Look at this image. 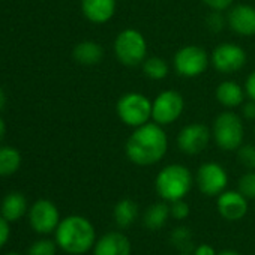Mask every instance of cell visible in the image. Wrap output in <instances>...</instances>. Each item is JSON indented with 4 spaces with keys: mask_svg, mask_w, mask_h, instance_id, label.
<instances>
[{
    "mask_svg": "<svg viewBox=\"0 0 255 255\" xmlns=\"http://www.w3.org/2000/svg\"><path fill=\"white\" fill-rule=\"evenodd\" d=\"M168 150V138L164 128L155 122H147L129 135L125 144V153L132 164L149 167L158 164Z\"/></svg>",
    "mask_w": 255,
    "mask_h": 255,
    "instance_id": "1",
    "label": "cell"
},
{
    "mask_svg": "<svg viewBox=\"0 0 255 255\" xmlns=\"http://www.w3.org/2000/svg\"><path fill=\"white\" fill-rule=\"evenodd\" d=\"M54 233L57 246L71 255L86 254L93 249L96 243L93 224L80 215H71L62 219Z\"/></svg>",
    "mask_w": 255,
    "mask_h": 255,
    "instance_id": "2",
    "label": "cell"
},
{
    "mask_svg": "<svg viewBox=\"0 0 255 255\" xmlns=\"http://www.w3.org/2000/svg\"><path fill=\"white\" fill-rule=\"evenodd\" d=\"M194 185V176L191 170L182 164H170L164 167L155 180V189L158 195L168 203L185 198Z\"/></svg>",
    "mask_w": 255,
    "mask_h": 255,
    "instance_id": "3",
    "label": "cell"
},
{
    "mask_svg": "<svg viewBox=\"0 0 255 255\" xmlns=\"http://www.w3.org/2000/svg\"><path fill=\"white\" fill-rule=\"evenodd\" d=\"M212 137L216 146L225 152H234L243 144L245 128L240 116L233 111H222L213 120Z\"/></svg>",
    "mask_w": 255,
    "mask_h": 255,
    "instance_id": "4",
    "label": "cell"
},
{
    "mask_svg": "<svg viewBox=\"0 0 255 255\" xmlns=\"http://www.w3.org/2000/svg\"><path fill=\"white\" fill-rule=\"evenodd\" d=\"M114 56L125 66H140L147 59V41L137 29H125L114 39Z\"/></svg>",
    "mask_w": 255,
    "mask_h": 255,
    "instance_id": "5",
    "label": "cell"
},
{
    "mask_svg": "<svg viewBox=\"0 0 255 255\" xmlns=\"http://www.w3.org/2000/svg\"><path fill=\"white\" fill-rule=\"evenodd\" d=\"M116 113L126 126L138 128L152 119V101L138 92L125 93L116 104Z\"/></svg>",
    "mask_w": 255,
    "mask_h": 255,
    "instance_id": "6",
    "label": "cell"
},
{
    "mask_svg": "<svg viewBox=\"0 0 255 255\" xmlns=\"http://www.w3.org/2000/svg\"><path fill=\"white\" fill-rule=\"evenodd\" d=\"M210 65V57L203 47L185 45L173 57V68L183 78H197L206 72Z\"/></svg>",
    "mask_w": 255,
    "mask_h": 255,
    "instance_id": "7",
    "label": "cell"
},
{
    "mask_svg": "<svg viewBox=\"0 0 255 255\" xmlns=\"http://www.w3.org/2000/svg\"><path fill=\"white\" fill-rule=\"evenodd\" d=\"M185 110V99L176 90H164L152 101V120L161 126L179 120Z\"/></svg>",
    "mask_w": 255,
    "mask_h": 255,
    "instance_id": "8",
    "label": "cell"
},
{
    "mask_svg": "<svg viewBox=\"0 0 255 255\" xmlns=\"http://www.w3.org/2000/svg\"><path fill=\"white\" fill-rule=\"evenodd\" d=\"M246 51L234 42H222L215 47L210 63L221 74H233L246 65Z\"/></svg>",
    "mask_w": 255,
    "mask_h": 255,
    "instance_id": "9",
    "label": "cell"
},
{
    "mask_svg": "<svg viewBox=\"0 0 255 255\" xmlns=\"http://www.w3.org/2000/svg\"><path fill=\"white\" fill-rule=\"evenodd\" d=\"M195 183L204 195L216 197L222 194L228 185V174L218 162H204L195 174Z\"/></svg>",
    "mask_w": 255,
    "mask_h": 255,
    "instance_id": "10",
    "label": "cell"
},
{
    "mask_svg": "<svg viewBox=\"0 0 255 255\" xmlns=\"http://www.w3.org/2000/svg\"><path fill=\"white\" fill-rule=\"evenodd\" d=\"M27 213L30 227L39 234H50L56 231L57 225L60 224V213L57 206L45 198L36 200Z\"/></svg>",
    "mask_w": 255,
    "mask_h": 255,
    "instance_id": "11",
    "label": "cell"
},
{
    "mask_svg": "<svg viewBox=\"0 0 255 255\" xmlns=\"http://www.w3.org/2000/svg\"><path fill=\"white\" fill-rule=\"evenodd\" d=\"M212 138V131L203 123H189L177 134V147L185 155L201 153Z\"/></svg>",
    "mask_w": 255,
    "mask_h": 255,
    "instance_id": "12",
    "label": "cell"
},
{
    "mask_svg": "<svg viewBox=\"0 0 255 255\" xmlns=\"http://www.w3.org/2000/svg\"><path fill=\"white\" fill-rule=\"evenodd\" d=\"M227 26L239 36L255 35V8L246 3L234 5L228 9Z\"/></svg>",
    "mask_w": 255,
    "mask_h": 255,
    "instance_id": "13",
    "label": "cell"
},
{
    "mask_svg": "<svg viewBox=\"0 0 255 255\" xmlns=\"http://www.w3.org/2000/svg\"><path fill=\"white\" fill-rule=\"evenodd\" d=\"M216 204L219 215L227 221H239L248 212V198L240 191H224Z\"/></svg>",
    "mask_w": 255,
    "mask_h": 255,
    "instance_id": "14",
    "label": "cell"
},
{
    "mask_svg": "<svg viewBox=\"0 0 255 255\" xmlns=\"http://www.w3.org/2000/svg\"><path fill=\"white\" fill-rule=\"evenodd\" d=\"M131 251L129 239L119 231L105 233L93 246V255H131Z\"/></svg>",
    "mask_w": 255,
    "mask_h": 255,
    "instance_id": "15",
    "label": "cell"
},
{
    "mask_svg": "<svg viewBox=\"0 0 255 255\" xmlns=\"http://www.w3.org/2000/svg\"><path fill=\"white\" fill-rule=\"evenodd\" d=\"M81 12L93 24L108 23L117 8L116 0H81Z\"/></svg>",
    "mask_w": 255,
    "mask_h": 255,
    "instance_id": "16",
    "label": "cell"
},
{
    "mask_svg": "<svg viewBox=\"0 0 255 255\" xmlns=\"http://www.w3.org/2000/svg\"><path fill=\"white\" fill-rule=\"evenodd\" d=\"M215 96L222 107L236 108L240 107L245 101V89H242V86L237 81L225 80L219 83V86L216 87Z\"/></svg>",
    "mask_w": 255,
    "mask_h": 255,
    "instance_id": "17",
    "label": "cell"
},
{
    "mask_svg": "<svg viewBox=\"0 0 255 255\" xmlns=\"http://www.w3.org/2000/svg\"><path fill=\"white\" fill-rule=\"evenodd\" d=\"M27 212H29L27 200L21 192H9L8 195H5L2 204H0V215L9 222L18 221Z\"/></svg>",
    "mask_w": 255,
    "mask_h": 255,
    "instance_id": "18",
    "label": "cell"
},
{
    "mask_svg": "<svg viewBox=\"0 0 255 255\" xmlns=\"http://www.w3.org/2000/svg\"><path fill=\"white\" fill-rule=\"evenodd\" d=\"M72 57L83 66H95L102 62L104 48L95 41H83L74 47Z\"/></svg>",
    "mask_w": 255,
    "mask_h": 255,
    "instance_id": "19",
    "label": "cell"
},
{
    "mask_svg": "<svg viewBox=\"0 0 255 255\" xmlns=\"http://www.w3.org/2000/svg\"><path fill=\"white\" fill-rule=\"evenodd\" d=\"M171 212H170V206L167 204V201L153 203L152 206L146 209L143 215V224L149 230H159L167 224Z\"/></svg>",
    "mask_w": 255,
    "mask_h": 255,
    "instance_id": "20",
    "label": "cell"
},
{
    "mask_svg": "<svg viewBox=\"0 0 255 255\" xmlns=\"http://www.w3.org/2000/svg\"><path fill=\"white\" fill-rule=\"evenodd\" d=\"M113 215H114V221H116L117 227L129 228L138 216V206L131 198H123V200L117 201V204L114 206Z\"/></svg>",
    "mask_w": 255,
    "mask_h": 255,
    "instance_id": "21",
    "label": "cell"
},
{
    "mask_svg": "<svg viewBox=\"0 0 255 255\" xmlns=\"http://www.w3.org/2000/svg\"><path fill=\"white\" fill-rule=\"evenodd\" d=\"M21 165V153L11 146L0 147V177L12 176Z\"/></svg>",
    "mask_w": 255,
    "mask_h": 255,
    "instance_id": "22",
    "label": "cell"
},
{
    "mask_svg": "<svg viewBox=\"0 0 255 255\" xmlns=\"http://www.w3.org/2000/svg\"><path fill=\"white\" fill-rule=\"evenodd\" d=\"M141 68H143L144 75L147 78H150V80H155V81L164 80L168 75V71H170L167 60L162 59V57H156V56L155 57H147L143 62Z\"/></svg>",
    "mask_w": 255,
    "mask_h": 255,
    "instance_id": "23",
    "label": "cell"
},
{
    "mask_svg": "<svg viewBox=\"0 0 255 255\" xmlns=\"http://www.w3.org/2000/svg\"><path fill=\"white\" fill-rule=\"evenodd\" d=\"M171 243L174 245L176 249L182 251V252H191L195 249L194 246V240H192V233L189 228L180 225L177 228L173 230L171 233Z\"/></svg>",
    "mask_w": 255,
    "mask_h": 255,
    "instance_id": "24",
    "label": "cell"
},
{
    "mask_svg": "<svg viewBox=\"0 0 255 255\" xmlns=\"http://www.w3.org/2000/svg\"><path fill=\"white\" fill-rule=\"evenodd\" d=\"M57 243L56 240L50 239H39L33 242L27 251V255H56L57 252Z\"/></svg>",
    "mask_w": 255,
    "mask_h": 255,
    "instance_id": "25",
    "label": "cell"
},
{
    "mask_svg": "<svg viewBox=\"0 0 255 255\" xmlns=\"http://www.w3.org/2000/svg\"><path fill=\"white\" fill-rule=\"evenodd\" d=\"M237 161L246 170H255V146L242 144L237 150Z\"/></svg>",
    "mask_w": 255,
    "mask_h": 255,
    "instance_id": "26",
    "label": "cell"
},
{
    "mask_svg": "<svg viewBox=\"0 0 255 255\" xmlns=\"http://www.w3.org/2000/svg\"><path fill=\"white\" fill-rule=\"evenodd\" d=\"M237 188L246 198H255V170H248V173L239 179Z\"/></svg>",
    "mask_w": 255,
    "mask_h": 255,
    "instance_id": "27",
    "label": "cell"
},
{
    "mask_svg": "<svg viewBox=\"0 0 255 255\" xmlns=\"http://www.w3.org/2000/svg\"><path fill=\"white\" fill-rule=\"evenodd\" d=\"M206 24H207V29L213 33L222 32L224 27L227 26V17H224L222 12L219 11H212L206 18Z\"/></svg>",
    "mask_w": 255,
    "mask_h": 255,
    "instance_id": "28",
    "label": "cell"
},
{
    "mask_svg": "<svg viewBox=\"0 0 255 255\" xmlns=\"http://www.w3.org/2000/svg\"><path fill=\"white\" fill-rule=\"evenodd\" d=\"M170 212H171V216H173L174 219L182 221V219L188 218V215H189L191 210H189V204L182 198V200H176V201L171 203Z\"/></svg>",
    "mask_w": 255,
    "mask_h": 255,
    "instance_id": "29",
    "label": "cell"
},
{
    "mask_svg": "<svg viewBox=\"0 0 255 255\" xmlns=\"http://www.w3.org/2000/svg\"><path fill=\"white\" fill-rule=\"evenodd\" d=\"M233 2L234 0H203V3L207 8H210L212 11H219V12L230 9L233 6Z\"/></svg>",
    "mask_w": 255,
    "mask_h": 255,
    "instance_id": "30",
    "label": "cell"
},
{
    "mask_svg": "<svg viewBox=\"0 0 255 255\" xmlns=\"http://www.w3.org/2000/svg\"><path fill=\"white\" fill-rule=\"evenodd\" d=\"M11 236V227H9V221H6L2 215H0V249H2Z\"/></svg>",
    "mask_w": 255,
    "mask_h": 255,
    "instance_id": "31",
    "label": "cell"
},
{
    "mask_svg": "<svg viewBox=\"0 0 255 255\" xmlns=\"http://www.w3.org/2000/svg\"><path fill=\"white\" fill-rule=\"evenodd\" d=\"M245 93L249 99L255 101V71H252L245 81Z\"/></svg>",
    "mask_w": 255,
    "mask_h": 255,
    "instance_id": "32",
    "label": "cell"
},
{
    "mask_svg": "<svg viewBox=\"0 0 255 255\" xmlns=\"http://www.w3.org/2000/svg\"><path fill=\"white\" fill-rule=\"evenodd\" d=\"M243 117L248 119V120H255V101L249 99L248 102L243 104Z\"/></svg>",
    "mask_w": 255,
    "mask_h": 255,
    "instance_id": "33",
    "label": "cell"
},
{
    "mask_svg": "<svg viewBox=\"0 0 255 255\" xmlns=\"http://www.w3.org/2000/svg\"><path fill=\"white\" fill-rule=\"evenodd\" d=\"M194 255H218L213 246L210 245H200L194 249Z\"/></svg>",
    "mask_w": 255,
    "mask_h": 255,
    "instance_id": "34",
    "label": "cell"
},
{
    "mask_svg": "<svg viewBox=\"0 0 255 255\" xmlns=\"http://www.w3.org/2000/svg\"><path fill=\"white\" fill-rule=\"evenodd\" d=\"M5 134H6V123H5V120L2 119V116H0V141L3 140Z\"/></svg>",
    "mask_w": 255,
    "mask_h": 255,
    "instance_id": "35",
    "label": "cell"
},
{
    "mask_svg": "<svg viewBox=\"0 0 255 255\" xmlns=\"http://www.w3.org/2000/svg\"><path fill=\"white\" fill-rule=\"evenodd\" d=\"M5 104H6V95H5L3 89H2V87H0V111H2V110H3Z\"/></svg>",
    "mask_w": 255,
    "mask_h": 255,
    "instance_id": "36",
    "label": "cell"
},
{
    "mask_svg": "<svg viewBox=\"0 0 255 255\" xmlns=\"http://www.w3.org/2000/svg\"><path fill=\"white\" fill-rule=\"evenodd\" d=\"M218 255H240V254L236 252V251H222V252H219Z\"/></svg>",
    "mask_w": 255,
    "mask_h": 255,
    "instance_id": "37",
    "label": "cell"
},
{
    "mask_svg": "<svg viewBox=\"0 0 255 255\" xmlns=\"http://www.w3.org/2000/svg\"><path fill=\"white\" fill-rule=\"evenodd\" d=\"M5 255H20V254H17V252H8V254H5Z\"/></svg>",
    "mask_w": 255,
    "mask_h": 255,
    "instance_id": "38",
    "label": "cell"
},
{
    "mask_svg": "<svg viewBox=\"0 0 255 255\" xmlns=\"http://www.w3.org/2000/svg\"><path fill=\"white\" fill-rule=\"evenodd\" d=\"M180 255H194V254H191V252H182Z\"/></svg>",
    "mask_w": 255,
    "mask_h": 255,
    "instance_id": "39",
    "label": "cell"
},
{
    "mask_svg": "<svg viewBox=\"0 0 255 255\" xmlns=\"http://www.w3.org/2000/svg\"><path fill=\"white\" fill-rule=\"evenodd\" d=\"M254 132H255V128H254Z\"/></svg>",
    "mask_w": 255,
    "mask_h": 255,
    "instance_id": "40",
    "label": "cell"
}]
</instances>
